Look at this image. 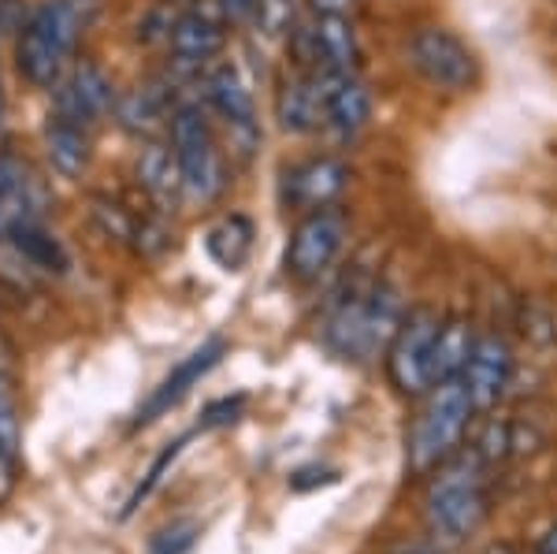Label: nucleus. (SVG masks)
<instances>
[{
	"label": "nucleus",
	"instance_id": "20e7f679",
	"mask_svg": "<svg viewBox=\"0 0 557 554\" xmlns=\"http://www.w3.org/2000/svg\"><path fill=\"white\" fill-rule=\"evenodd\" d=\"M472 417L475 406L469 387H465V377L435 383L409 432V469L424 477V472H435L446 458H454Z\"/></svg>",
	"mask_w": 557,
	"mask_h": 554
},
{
	"label": "nucleus",
	"instance_id": "0eeeda50",
	"mask_svg": "<svg viewBox=\"0 0 557 554\" xmlns=\"http://www.w3.org/2000/svg\"><path fill=\"white\" fill-rule=\"evenodd\" d=\"M438 324H443V317L435 309L417 306L406 312L394 343L386 346V372L401 395L420 398L431 391V346H435Z\"/></svg>",
	"mask_w": 557,
	"mask_h": 554
},
{
	"label": "nucleus",
	"instance_id": "412c9836",
	"mask_svg": "<svg viewBox=\"0 0 557 554\" xmlns=\"http://www.w3.org/2000/svg\"><path fill=\"white\" fill-rule=\"evenodd\" d=\"M45 153H49V164L57 175L78 178L89 164V131L52 115L49 127H45Z\"/></svg>",
	"mask_w": 557,
	"mask_h": 554
},
{
	"label": "nucleus",
	"instance_id": "bb28decb",
	"mask_svg": "<svg viewBox=\"0 0 557 554\" xmlns=\"http://www.w3.org/2000/svg\"><path fill=\"white\" fill-rule=\"evenodd\" d=\"M186 443H190V440H178V443H172V446H168L164 454H160L157 461H152V466H149V472H146V480H141V484H138V491H134V495H131V503H127V510H123V517H131V514L138 510V506L146 503V498L152 495V491L160 488V480L168 477V469L175 466V458H178V454H183V446H186Z\"/></svg>",
	"mask_w": 557,
	"mask_h": 554
},
{
	"label": "nucleus",
	"instance_id": "f257e3e1",
	"mask_svg": "<svg viewBox=\"0 0 557 554\" xmlns=\"http://www.w3.org/2000/svg\"><path fill=\"white\" fill-rule=\"evenodd\" d=\"M406 312V301L391 283L354 287L346 298L335 301L331 317L323 320V343L346 361H372L394 343Z\"/></svg>",
	"mask_w": 557,
	"mask_h": 554
},
{
	"label": "nucleus",
	"instance_id": "423d86ee",
	"mask_svg": "<svg viewBox=\"0 0 557 554\" xmlns=\"http://www.w3.org/2000/svg\"><path fill=\"white\" fill-rule=\"evenodd\" d=\"M406 60L431 89L443 94H469L480 86V60L461 34L446 26H420L409 34Z\"/></svg>",
	"mask_w": 557,
	"mask_h": 554
},
{
	"label": "nucleus",
	"instance_id": "473e14b6",
	"mask_svg": "<svg viewBox=\"0 0 557 554\" xmlns=\"http://www.w3.org/2000/svg\"><path fill=\"white\" fill-rule=\"evenodd\" d=\"M535 554H557V525H550L535 543Z\"/></svg>",
	"mask_w": 557,
	"mask_h": 554
},
{
	"label": "nucleus",
	"instance_id": "1a4fd4ad",
	"mask_svg": "<svg viewBox=\"0 0 557 554\" xmlns=\"http://www.w3.org/2000/svg\"><path fill=\"white\" fill-rule=\"evenodd\" d=\"M301 41V60L309 71H331V75H361L364 45L354 20H320L312 15L309 26H294Z\"/></svg>",
	"mask_w": 557,
	"mask_h": 554
},
{
	"label": "nucleus",
	"instance_id": "f704fd0d",
	"mask_svg": "<svg viewBox=\"0 0 557 554\" xmlns=\"http://www.w3.org/2000/svg\"><path fill=\"white\" fill-rule=\"evenodd\" d=\"M0 123H4V89H0Z\"/></svg>",
	"mask_w": 557,
	"mask_h": 554
},
{
	"label": "nucleus",
	"instance_id": "ddd939ff",
	"mask_svg": "<svg viewBox=\"0 0 557 554\" xmlns=\"http://www.w3.org/2000/svg\"><path fill=\"white\" fill-rule=\"evenodd\" d=\"M349 164L338 157H309L301 164H294L283 175V201L286 209L298 212H317L331 209L349 186Z\"/></svg>",
	"mask_w": 557,
	"mask_h": 554
},
{
	"label": "nucleus",
	"instance_id": "a211bd4d",
	"mask_svg": "<svg viewBox=\"0 0 557 554\" xmlns=\"http://www.w3.org/2000/svg\"><path fill=\"white\" fill-rule=\"evenodd\" d=\"M475 346V332L465 317H443L435 335V346H431V387L446 380H461L465 365L472 357Z\"/></svg>",
	"mask_w": 557,
	"mask_h": 554
},
{
	"label": "nucleus",
	"instance_id": "f03ea898",
	"mask_svg": "<svg viewBox=\"0 0 557 554\" xmlns=\"http://www.w3.org/2000/svg\"><path fill=\"white\" fill-rule=\"evenodd\" d=\"M428 525L438 540H465L483 525L491 510V491H487V466L480 454H454L435 469V480L424 498Z\"/></svg>",
	"mask_w": 557,
	"mask_h": 554
},
{
	"label": "nucleus",
	"instance_id": "b1692460",
	"mask_svg": "<svg viewBox=\"0 0 557 554\" xmlns=\"http://www.w3.org/2000/svg\"><path fill=\"white\" fill-rule=\"evenodd\" d=\"M164 112H168L164 97H160L152 86L134 89L131 97H123V101L115 104V120H120V127L131 134H152L160 123H164Z\"/></svg>",
	"mask_w": 557,
	"mask_h": 554
},
{
	"label": "nucleus",
	"instance_id": "72a5a7b5",
	"mask_svg": "<svg viewBox=\"0 0 557 554\" xmlns=\"http://www.w3.org/2000/svg\"><path fill=\"white\" fill-rule=\"evenodd\" d=\"M8 4H12V0H0V26H4V20H8Z\"/></svg>",
	"mask_w": 557,
	"mask_h": 554
},
{
	"label": "nucleus",
	"instance_id": "2f4dec72",
	"mask_svg": "<svg viewBox=\"0 0 557 554\" xmlns=\"http://www.w3.org/2000/svg\"><path fill=\"white\" fill-rule=\"evenodd\" d=\"M260 0H220V15L227 23H249Z\"/></svg>",
	"mask_w": 557,
	"mask_h": 554
},
{
	"label": "nucleus",
	"instance_id": "c85d7f7f",
	"mask_svg": "<svg viewBox=\"0 0 557 554\" xmlns=\"http://www.w3.org/2000/svg\"><path fill=\"white\" fill-rule=\"evenodd\" d=\"M197 543V525L194 521H175L168 529H160L152 535L149 554H186Z\"/></svg>",
	"mask_w": 557,
	"mask_h": 554
},
{
	"label": "nucleus",
	"instance_id": "2eb2a0df",
	"mask_svg": "<svg viewBox=\"0 0 557 554\" xmlns=\"http://www.w3.org/2000/svg\"><path fill=\"white\" fill-rule=\"evenodd\" d=\"M331 71H301L283 83L275 97V120L286 134H312L327 120Z\"/></svg>",
	"mask_w": 557,
	"mask_h": 554
},
{
	"label": "nucleus",
	"instance_id": "c756f323",
	"mask_svg": "<svg viewBox=\"0 0 557 554\" xmlns=\"http://www.w3.org/2000/svg\"><path fill=\"white\" fill-rule=\"evenodd\" d=\"M309 12L320 20H354L361 12V0H309Z\"/></svg>",
	"mask_w": 557,
	"mask_h": 554
},
{
	"label": "nucleus",
	"instance_id": "393cba45",
	"mask_svg": "<svg viewBox=\"0 0 557 554\" xmlns=\"http://www.w3.org/2000/svg\"><path fill=\"white\" fill-rule=\"evenodd\" d=\"M94 220L101 227V235L108 243H123V246H134V235H138V220L131 217L123 205L115 201H94Z\"/></svg>",
	"mask_w": 557,
	"mask_h": 554
},
{
	"label": "nucleus",
	"instance_id": "6e6552de",
	"mask_svg": "<svg viewBox=\"0 0 557 554\" xmlns=\"http://www.w3.org/2000/svg\"><path fill=\"white\" fill-rule=\"evenodd\" d=\"M349 238V220L343 217V209H317L305 212L290 235L286 246V275L298 283H312L338 261Z\"/></svg>",
	"mask_w": 557,
	"mask_h": 554
},
{
	"label": "nucleus",
	"instance_id": "39448f33",
	"mask_svg": "<svg viewBox=\"0 0 557 554\" xmlns=\"http://www.w3.org/2000/svg\"><path fill=\"white\" fill-rule=\"evenodd\" d=\"M172 131V149L178 160V178H183V201L190 205H212L227 186L223 175V153H220V138L212 131L209 109L201 104H178L172 109L168 120Z\"/></svg>",
	"mask_w": 557,
	"mask_h": 554
},
{
	"label": "nucleus",
	"instance_id": "5701e85b",
	"mask_svg": "<svg viewBox=\"0 0 557 554\" xmlns=\"http://www.w3.org/2000/svg\"><path fill=\"white\" fill-rule=\"evenodd\" d=\"M15 472H20V417H15V402L0 377V503L15 491Z\"/></svg>",
	"mask_w": 557,
	"mask_h": 554
},
{
	"label": "nucleus",
	"instance_id": "f8f14e48",
	"mask_svg": "<svg viewBox=\"0 0 557 554\" xmlns=\"http://www.w3.org/2000/svg\"><path fill=\"white\" fill-rule=\"evenodd\" d=\"M120 97H115L112 78L97 64H75L57 83V120L78 123V127H94L108 112H115Z\"/></svg>",
	"mask_w": 557,
	"mask_h": 554
},
{
	"label": "nucleus",
	"instance_id": "a878e982",
	"mask_svg": "<svg viewBox=\"0 0 557 554\" xmlns=\"http://www.w3.org/2000/svg\"><path fill=\"white\" fill-rule=\"evenodd\" d=\"M509 446H517V440H513V424H509V421H498V417H491L487 428H483V435L475 440L472 451L480 454L483 466H494V461L506 458Z\"/></svg>",
	"mask_w": 557,
	"mask_h": 554
},
{
	"label": "nucleus",
	"instance_id": "dca6fc26",
	"mask_svg": "<svg viewBox=\"0 0 557 554\" xmlns=\"http://www.w3.org/2000/svg\"><path fill=\"white\" fill-rule=\"evenodd\" d=\"M227 45V20L223 15H209L201 8L194 12H183L172 26V38H168V49H172L175 64L186 67H201L215 60Z\"/></svg>",
	"mask_w": 557,
	"mask_h": 554
},
{
	"label": "nucleus",
	"instance_id": "4be33fe9",
	"mask_svg": "<svg viewBox=\"0 0 557 554\" xmlns=\"http://www.w3.org/2000/svg\"><path fill=\"white\" fill-rule=\"evenodd\" d=\"M8 243L15 246V254L23 257L26 264H34L38 272H64L67 268V254L64 246L57 243V235L41 227V220H12L8 223Z\"/></svg>",
	"mask_w": 557,
	"mask_h": 554
},
{
	"label": "nucleus",
	"instance_id": "9b49d317",
	"mask_svg": "<svg viewBox=\"0 0 557 554\" xmlns=\"http://www.w3.org/2000/svg\"><path fill=\"white\" fill-rule=\"evenodd\" d=\"M223 354H227V343H223L220 335L205 338V343L197 346V350H194L190 357H183V361H178L175 369L168 372L164 380H160V387H152V395L138 406L134 428H146V424H152V421H160V417H164L168 409H175L178 402L190 395L197 383H201V380L215 369V365L223 361Z\"/></svg>",
	"mask_w": 557,
	"mask_h": 554
},
{
	"label": "nucleus",
	"instance_id": "cd10ccee",
	"mask_svg": "<svg viewBox=\"0 0 557 554\" xmlns=\"http://www.w3.org/2000/svg\"><path fill=\"white\" fill-rule=\"evenodd\" d=\"M249 23H257L260 34H268V38H278L294 26V0H260Z\"/></svg>",
	"mask_w": 557,
	"mask_h": 554
},
{
	"label": "nucleus",
	"instance_id": "9d476101",
	"mask_svg": "<svg viewBox=\"0 0 557 554\" xmlns=\"http://www.w3.org/2000/svg\"><path fill=\"white\" fill-rule=\"evenodd\" d=\"M205 101H209V112H215L227 123L231 141H235L238 153L242 157L253 153L260 131H257V101L246 75L235 64H220L205 78Z\"/></svg>",
	"mask_w": 557,
	"mask_h": 554
},
{
	"label": "nucleus",
	"instance_id": "7ed1b4c3",
	"mask_svg": "<svg viewBox=\"0 0 557 554\" xmlns=\"http://www.w3.org/2000/svg\"><path fill=\"white\" fill-rule=\"evenodd\" d=\"M83 34V15L75 0H45L26 20L20 45H15V67L30 86L57 89L71 71V52Z\"/></svg>",
	"mask_w": 557,
	"mask_h": 554
},
{
	"label": "nucleus",
	"instance_id": "4468645a",
	"mask_svg": "<svg viewBox=\"0 0 557 554\" xmlns=\"http://www.w3.org/2000/svg\"><path fill=\"white\" fill-rule=\"evenodd\" d=\"M517 372V357L513 346L502 335H475L472 357L465 365V387L472 395L475 414H487V409L498 406L506 398L509 383H513Z\"/></svg>",
	"mask_w": 557,
	"mask_h": 554
},
{
	"label": "nucleus",
	"instance_id": "6ab92c4d",
	"mask_svg": "<svg viewBox=\"0 0 557 554\" xmlns=\"http://www.w3.org/2000/svg\"><path fill=\"white\" fill-rule=\"evenodd\" d=\"M138 183L160 205H172L183 198V178H178L172 141H146V149L138 153Z\"/></svg>",
	"mask_w": 557,
	"mask_h": 554
},
{
	"label": "nucleus",
	"instance_id": "7c9ffc66",
	"mask_svg": "<svg viewBox=\"0 0 557 554\" xmlns=\"http://www.w3.org/2000/svg\"><path fill=\"white\" fill-rule=\"evenodd\" d=\"M242 406H246V398H223V402H215V406L205 409V421H201V428H220V424L238 421Z\"/></svg>",
	"mask_w": 557,
	"mask_h": 554
},
{
	"label": "nucleus",
	"instance_id": "aec40b11",
	"mask_svg": "<svg viewBox=\"0 0 557 554\" xmlns=\"http://www.w3.org/2000/svg\"><path fill=\"white\" fill-rule=\"evenodd\" d=\"M253 235L257 231H253V223H249V217L231 212V217L215 220L209 227L205 249H209V257L223 272H238V268L249 261V254H253Z\"/></svg>",
	"mask_w": 557,
	"mask_h": 554
},
{
	"label": "nucleus",
	"instance_id": "f3484780",
	"mask_svg": "<svg viewBox=\"0 0 557 554\" xmlns=\"http://www.w3.org/2000/svg\"><path fill=\"white\" fill-rule=\"evenodd\" d=\"M375 112V97L364 86L361 75H335L327 89V120L323 127H331L343 141H354L357 134L368 131Z\"/></svg>",
	"mask_w": 557,
	"mask_h": 554
}]
</instances>
